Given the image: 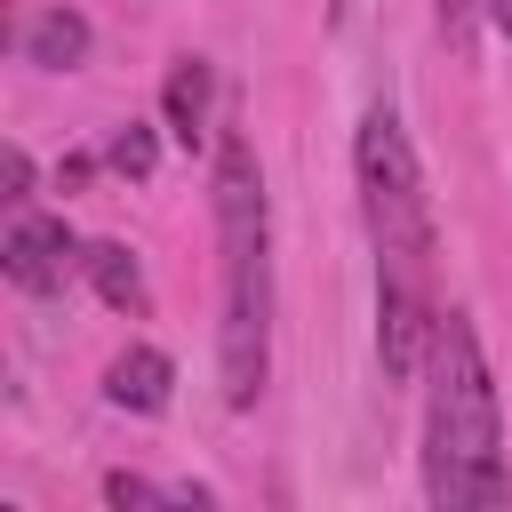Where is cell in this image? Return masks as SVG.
<instances>
[{"instance_id": "cell-1", "label": "cell", "mask_w": 512, "mask_h": 512, "mask_svg": "<svg viewBox=\"0 0 512 512\" xmlns=\"http://www.w3.org/2000/svg\"><path fill=\"white\" fill-rule=\"evenodd\" d=\"M360 168V208H368V248H376V352L384 376L408 384L432 360V200H424V168L408 152V128L376 104L360 120L352 144Z\"/></svg>"}, {"instance_id": "cell-2", "label": "cell", "mask_w": 512, "mask_h": 512, "mask_svg": "<svg viewBox=\"0 0 512 512\" xmlns=\"http://www.w3.org/2000/svg\"><path fill=\"white\" fill-rule=\"evenodd\" d=\"M424 496L440 512L504 504V432H496V384L480 360V336L464 312L432 320V400H424Z\"/></svg>"}, {"instance_id": "cell-8", "label": "cell", "mask_w": 512, "mask_h": 512, "mask_svg": "<svg viewBox=\"0 0 512 512\" xmlns=\"http://www.w3.org/2000/svg\"><path fill=\"white\" fill-rule=\"evenodd\" d=\"M80 264H88V280H96V296H104L112 312H144V304H152V296H144V272H136V256H128L120 240H88Z\"/></svg>"}, {"instance_id": "cell-4", "label": "cell", "mask_w": 512, "mask_h": 512, "mask_svg": "<svg viewBox=\"0 0 512 512\" xmlns=\"http://www.w3.org/2000/svg\"><path fill=\"white\" fill-rule=\"evenodd\" d=\"M72 256H80V248H72L64 216H16V224H8V240H0L8 280H16V288H32V296L64 288V264H72Z\"/></svg>"}, {"instance_id": "cell-5", "label": "cell", "mask_w": 512, "mask_h": 512, "mask_svg": "<svg viewBox=\"0 0 512 512\" xmlns=\"http://www.w3.org/2000/svg\"><path fill=\"white\" fill-rule=\"evenodd\" d=\"M104 400L128 408V416H160V408H168V352L128 344V352L104 368Z\"/></svg>"}, {"instance_id": "cell-13", "label": "cell", "mask_w": 512, "mask_h": 512, "mask_svg": "<svg viewBox=\"0 0 512 512\" xmlns=\"http://www.w3.org/2000/svg\"><path fill=\"white\" fill-rule=\"evenodd\" d=\"M480 8H488V24H496V32L512 40V0H480Z\"/></svg>"}, {"instance_id": "cell-7", "label": "cell", "mask_w": 512, "mask_h": 512, "mask_svg": "<svg viewBox=\"0 0 512 512\" xmlns=\"http://www.w3.org/2000/svg\"><path fill=\"white\" fill-rule=\"evenodd\" d=\"M24 56H32L40 72H72V64L88 56V24H80L72 8H40V16L24 24Z\"/></svg>"}, {"instance_id": "cell-6", "label": "cell", "mask_w": 512, "mask_h": 512, "mask_svg": "<svg viewBox=\"0 0 512 512\" xmlns=\"http://www.w3.org/2000/svg\"><path fill=\"white\" fill-rule=\"evenodd\" d=\"M208 64L200 56H176L168 64V88H160V112H168V128H176V144H200L208 136Z\"/></svg>"}, {"instance_id": "cell-10", "label": "cell", "mask_w": 512, "mask_h": 512, "mask_svg": "<svg viewBox=\"0 0 512 512\" xmlns=\"http://www.w3.org/2000/svg\"><path fill=\"white\" fill-rule=\"evenodd\" d=\"M472 16H480V0H440V32H448V48H456V56L472 48Z\"/></svg>"}, {"instance_id": "cell-11", "label": "cell", "mask_w": 512, "mask_h": 512, "mask_svg": "<svg viewBox=\"0 0 512 512\" xmlns=\"http://www.w3.org/2000/svg\"><path fill=\"white\" fill-rule=\"evenodd\" d=\"M104 496H112V504H168V496H160L152 480H136V472H112V480H104Z\"/></svg>"}, {"instance_id": "cell-12", "label": "cell", "mask_w": 512, "mask_h": 512, "mask_svg": "<svg viewBox=\"0 0 512 512\" xmlns=\"http://www.w3.org/2000/svg\"><path fill=\"white\" fill-rule=\"evenodd\" d=\"M0 184H8V192H0V200H24V192H32V160H24V152H16V144H8V152H0Z\"/></svg>"}, {"instance_id": "cell-3", "label": "cell", "mask_w": 512, "mask_h": 512, "mask_svg": "<svg viewBox=\"0 0 512 512\" xmlns=\"http://www.w3.org/2000/svg\"><path fill=\"white\" fill-rule=\"evenodd\" d=\"M216 240H224V400L256 408L264 368H272V216H264V176L248 136L216 144Z\"/></svg>"}, {"instance_id": "cell-9", "label": "cell", "mask_w": 512, "mask_h": 512, "mask_svg": "<svg viewBox=\"0 0 512 512\" xmlns=\"http://www.w3.org/2000/svg\"><path fill=\"white\" fill-rule=\"evenodd\" d=\"M104 160H112L120 176H136V184H144V176L160 168V144H152V128H136V120H128V128H120V136L104 144Z\"/></svg>"}]
</instances>
